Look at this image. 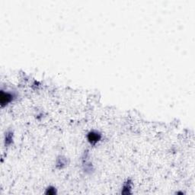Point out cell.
<instances>
[{
	"instance_id": "6da1fadb",
	"label": "cell",
	"mask_w": 195,
	"mask_h": 195,
	"mask_svg": "<svg viewBox=\"0 0 195 195\" xmlns=\"http://www.w3.org/2000/svg\"><path fill=\"white\" fill-rule=\"evenodd\" d=\"M15 98V95L14 93L10 92L8 91H1V95H0V103L2 108H4L5 106L8 105V104L12 102L14 99Z\"/></svg>"
},
{
	"instance_id": "7a4b0ae2",
	"label": "cell",
	"mask_w": 195,
	"mask_h": 195,
	"mask_svg": "<svg viewBox=\"0 0 195 195\" xmlns=\"http://www.w3.org/2000/svg\"><path fill=\"white\" fill-rule=\"evenodd\" d=\"M87 139L91 145L95 146L101 139V134L96 130H91L88 133Z\"/></svg>"
},
{
	"instance_id": "3957f363",
	"label": "cell",
	"mask_w": 195,
	"mask_h": 195,
	"mask_svg": "<svg viewBox=\"0 0 195 195\" xmlns=\"http://www.w3.org/2000/svg\"><path fill=\"white\" fill-rule=\"evenodd\" d=\"M13 141V133L12 131H7L5 135V145L6 146L12 144Z\"/></svg>"
},
{
	"instance_id": "277c9868",
	"label": "cell",
	"mask_w": 195,
	"mask_h": 195,
	"mask_svg": "<svg viewBox=\"0 0 195 195\" xmlns=\"http://www.w3.org/2000/svg\"><path fill=\"white\" fill-rule=\"evenodd\" d=\"M130 190H131V182L130 180H127V182L124 183L122 193L124 194H130Z\"/></svg>"
},
{
	"instance_id": "5b68a950",
	"label": "cell",
	"mask_w": 195,
	"mask_h": 195,
	"mask_svg": "<svg viewBox=\"0 0 195 195\" xmlns=\"http://www.w3.org/2000/svg\"><path fill=\"white\" fill-rule=\"evenodd\" d=\"M56 192V188L54 187H49L47 189H46V194H50V195H53L55 194Z\"/></svg>"
}]
</instances>
